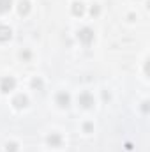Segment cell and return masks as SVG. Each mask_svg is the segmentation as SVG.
I'll return each mask as SVG.
<instances>
[{"label": "cell", "instance_id": "obj_1", "mask_svg": "<svg viewBox=\"0 0 150 152\" xmlns=\"http://www.w3.org/2000/svg\"><path fill=\"white\" fill-rule=\"evenodd\" d=\"M78 39H79L83 44H90V42L94 41V30H92V28H88V27L81 28V30L78 32Z\"/></svg>", "mask_w": 150, "mask_h": 152}, {"label": "cell", "instance_id": "obj_2", "mask_svg": "<svg viewBox=\"0 0 150 152\" xmlns=\"http://www.w3.org/2000/svg\"><path fill=\"white\" fill-rule=\"evenodd\" d=\"M14 87H16V80L12 76H5L0 80V90L2 92H11Z\"/></svg>", "mask_w": 150, "mask_h": 152}, {"label": "cell", "instance_id": "obj_3", "mask_svg": "<svg viewBox=\"0 0 150 152\" xmlns=\"http://www.w3.org/2000/svg\"><path fill=\"white\" fill-rule=\"evenodd\" d=\"M78 101H79V104H81L83 108H90V106L94 104V97H92L88 92H83V94L79 96V99H78Z\"/></svg>", "mask_w": 150, "mask_h": 152}, {"label": "cell", "instance_id": "obj_4", "mask_svg": "<svg viewBox=\"0 0 150 152\" xmlns=\"http://www.w3.org/2000/svg\"><path fill=\"white\" fill-rule=\"evenodd\" d=\"M69 103H71V97H69V94H66V92H60V94H57V104H58V106L66 108V106H69Z\"/></svg>", "mask_w": 150, "mask_h": 152}, {"label": "cell", "instance_id": "obj_5", "mask_svg": "<svg viewBox=\"0 0 150 152\" xmlns=\"http://www.w3.org/2000/svg\"><path fill=\"white\" fill-rule=\"evenodd\" d=\"M12 104H14L18 110H21V108H25V106L28 104V99H27V96L20 94V96H16V97L12 99Z\"/></svg>", "mask_w": 150, "mask_h": 152}, {"label": "cell", "instance_id": "obj_6", "mask_svg": "<svg viewBox=\"0 0 150 152\" xmlns=\"http://www.w3.org/2000/svg\"><path fill=\"white\" fill-rule=\"evenodd\" d=\"M11 37H12L11 28L5 27V25H0V42H5V41H9Z\"/></svg>", "mask_w": 150, "mask_h": 152}, {"label": "cell", "instance_id": "obj_7", "mask_svg": "<svg viewBox=\"0 0 150 152\" xmlns=\"http://www.w3.org/2000/svg\"><path fill=\"white\" fill-rule=\"evenodd\" d=\"M46 142H48V145L50 147H60V143H62V138H60V134H50L48 138H46Z\"/></svg>", "mask_w": 150, "mask_h": 152}, {"label": "cell", "instance_id": "obj_8", "mask_svg": "<svg viewBox=\"0 0 150 152\" xmlns=\"http://www.w3.org/2000/svg\"><path fill=\"white\" fill-rule=\"evenodd\" d=\"M18 12H20L21 16H27V14L30 12V4H28L27 0H21V2L18 4Z\"/></svg>", "mask_w": 150, "mask_h": 152}, {"label": "cell", "instance_id": "obj_9", "mask_svg": "<svg viewBox=\"0 0 150 152\" xmlns=\"http://www.w3.org/2000/svg\"><path fill=\"white\" fill-rule=\"evenodd\" d=\"M71 11H73L74 16H83V12H85V5H83L81 2H74L73 7H71Z\"/></svg>", "mask_w": 150, "mask_h": 152}, {"label": "cell", "instance_id": "obj_10", "mask_svg": "<svg viewBox=\"0 0 150 152\" xmlns=\"http://www.w3.org/2000/svg\"><path fill=\"white\" fill-rule=\"evenodd\" d=\"M12 5V0H0V12H7Z\"/></svg>", "mask_w": 150, "mask_h": 152}, {"label": "cell", "instance_id": "obj_11", "mask_svg": "<svg viewBox=\"0 0 150 152\" xmlns=\"http://www.w3.org/2000/svg\"><path fill=\"white\" fill-rule=\"evenodd\" d=\"M5 149H7V152H16V151H18V145H16L14 142H11V143H7V145H5Z\"/></svg>", "mask_w": 150, "mask_h": 152}, {"label": "cell", "instance_id": "obj_12", "mask_svg": "<svg viewBox=\"0 0 150 152\" xmlns=\"http://www.w3.org/2000/svg\"><path fill=\"white\" fill-rule=\"evenodd\" d=\"M32 87H34V88H42V81H41L39 78H34V80H32Z\"/></svg>", "mask_w": 150, "mask_h": 152}, {"label": "cell", "instance_id": "obj_13", "mask_svg": "<svg viewBox=\"0 0 150 152\" xmlns=\"http://www.w3.org/2000/svg\"><path fill=\"white\" fill-rule=\"evenodd\" d=\"M90 14H92V16H97V14H99V7H97V5H94V7L90 9Z\"/></svg>", "mask_w": 150, "mask_h": 152}, {"label": "cell", "instance_id": "obj_14", "mask_svg": "<svg viewBox=\"0 0 150 152\" xmlns=\"http://www.w3.org/2000/svg\"><path fill=\"white\" fill-rule=\"evenodd\" d=\"M21 58H27V60H28V58H30V53H28V51H25V53H21Z\"/></svg>", "mask_w": 150, "mask_h": 152}, {"label": "cell", "instance_id": "obj_15", "mask_svg": "<svg viewBox=\"0 0 150 152\" xmlns=\"http://www.w3.org/2000/svg\"><path fill=\"white\" fill-rule=\"evenodd\" d=\"M85 131H87V133L92 131V124H85Z\"/></svg>", "mask_w": 150, "mask_h": 152}]
</instances>
